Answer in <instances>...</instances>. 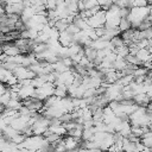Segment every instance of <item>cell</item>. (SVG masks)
Returning <instances> with one entry per match:
<instances>
[{"label":"cell","instance_id":"obj_7","mask_svg":"<svg viewBox=\"0 0 152 152\" xmlns=\"http://www.w3.org/2000/svg\"><path fill=\"white\" fill-rule=\"evenodd\" d=\"M2 52L4 53H6L7 56H15V55H19V53H21L20 52V49H19V46L15 44V45H5V46H2Z\"/></svg>","mask_w":152,"mask_h":152},{"label":"cell","instance_id":"obj_10","mask_svg":"<svg viewBox=\"0 0 152 152\" xmlns=\"http://www.w3.org/2000/svg\"><path fill=\"white\" fill-rule=\"evenodd\" d=\"M140 141H141L147 148L152 150V135H150V137H141V138H140Z\"/></svg>","mask_w":152,"mask_h":152},{"label":"cell","instance_id":"obj_5","mask_svg":"<svg viewBox=\"0 0 152 152\" xmlns=\"http://www.w3.org/2000/svg\"><path fill=\"white\" fill-rule=\"evenodd\" d=\"M135 56H137V58H138L141 63H145V62H147V61L151 59V53H150V50H148L147 48L138 49Z\"/></svg>","mask_w":152,"mask_h":152},{"label":"cell","instance_id":"obj_9","mask_svg":"<svg viewBox=\"0 0 152 152\" xmlns=\"http://www.w3.org/2000/svg\"><path fill=\"white\" fill-rule=\"evenodd\" d=\"M119 28L121 30V32H124V31H127V30L132 28V26H131V21H129V19H128L127 17H122V18L120 19Z\"/></svg>","mask_w":152,"mask_h":152},{"label":"cell","instance_id":"obj_15","mask_svg":"<svg viewBox=\"0 0 152 152\" xmlns=\"http://www.w3.org/2000/svg\"><path fill=\"white\" fill-rule=\"evenodd\" d=\"M147 19H148L150 21H152V13H150V14H148V17H147Z\"/></svg>","mask_w":152,"mask_h":152},{"label":"cell","instance_id":"obj_8","mask_svg":"<svg viewBox=\"0 0 152 152\" xmlns=\"http://www.w3.org/2000/svg\"><path fill=\"white\" fill-rule=\"evenodd\" d=\"M96 55H97V50H95V49L91 48V46H84V56H86L90 62H95Z\"/></svg>","mask_w":152,"mask_h":152},{"label":"cell","instance_id":"obj_3","mask_svg":"<svg viewBox=\"0 0 152 152\" xmlns=\"http://www.w3.org/2000/svg\"><path fill=\"white\" fill-rule=\"evenodd\" d=\"M88 24L93 27V28H96L99 26H103L106 24V10L101 8L99 12H96L94 15H91L90 18L87 19Z\"/></svg>","mask_w":152,"mask_h":152},{"label":"cell","instance_id":"obj_11","mask_svg":"<svg viewBox=\"0 0 152 152\" xmlns=\"http://www.w3.org/2000/svg\"><path fill=\"white\" fill-rule=\"evenodd\" d=\"M97 4L101 6V8L103 10H108L112 4H113V0H97Z\"/></svg>","mask_w":152,"mask_h":152},{"label":"cell","instance_id":"obj_14","mask_svg":"<svg viewBox=\"0 0 152 152\" xmlns=\"http://www.w3.org/2000/svg\"><path fill=\"white\" fill-rule=\"evenodd\" d=\"M5 12H6V10H5V7H2V6H0V15H4V14H5Z\"/></svg>","mask_w":152,"mask_h":152},{"label":"cell","instance_id":"obj_2","mask_svg":"<svg viewBox=\"0 0 152 152\" xmlns=\"http://www.w3.org/2000/svg\"><path fill=\"white\" fill-rule=\"evenodd\" d=\"M53 93H55V83H52V82H45L42 87L36 88L34 97L44 101L48 97H50L51 95H53Z\"/></svg>","mask_w":152,"mask_h":152},{"label":"cell","instance_id":"obj_13","mask_svg":"<svg viewBox=\"0 0 152 152\" xmlns=\"http://www.w3.org/2000/svg\"><path fill=\"white\" fill-rule=\"evenodd\" d=\"M83 2H84L86 10L93 8V7H95L96 5H99V4H97V0H83Z\"/></svg>","mask_w":152,"mask_h":152},{"label":"cell","instance_id":"obj_12","mask_svg":"<svg viewBox=\"0 0 152 152\" xmlns=\"http://www.w3.org/2000/svg\"><path fill=\"white\" fill-rule=\"evenodd\" d=\"M66 31H69L70 33L75 34V33H77L78 31H81V28H80L75 23H70V24L68 25V27H66Z\"/></svg>","mask_w":152,"mask_h":152},{"label":"cell","instance_id":"obj_6","mask_svg":"<svg viewBox=\"0 0 152 152\" xmlns=\"http://www.w3.org/2000/svg\"><path fill=\"white\" fill-rule=\"evenodd\" d=\"M134 102L138 103L139 106H147L150 103V96L146 94V93H139V94H135L134 97H133Z\"/></svg>","mask_w":152,"mask_h":152},{"label":"cell","instance_id":"obj_1","mask_svg":"<svg viewBox=\"0 0 152 152\" xmlns=\"http://www.w3.org/2000/svg\"><path fill=\"white\" fill-rule=\"evenodd\" d=\"M150 14V6H133L129 8V13L127 18L131 21L132 28H138L140 24L147 19Z\"/></svg>","mask_w":152,"mask_h":152},{"label":"cell","instance_id":"obj_4","mask_svg":"<svg viewBox=\"0 0 152 152\" xmlns=\"http://www.w3.org/2000/svg\"><path fill=\"white\" fill-rule=\"evenodd\" d=\"M58 40H59V43H61L63 46H70L72 43H75V42H74V34L70 33V32L66 31V30L61 31Z\"/></svg>","mask_w":152,"mask_h":152}]
</instances>
